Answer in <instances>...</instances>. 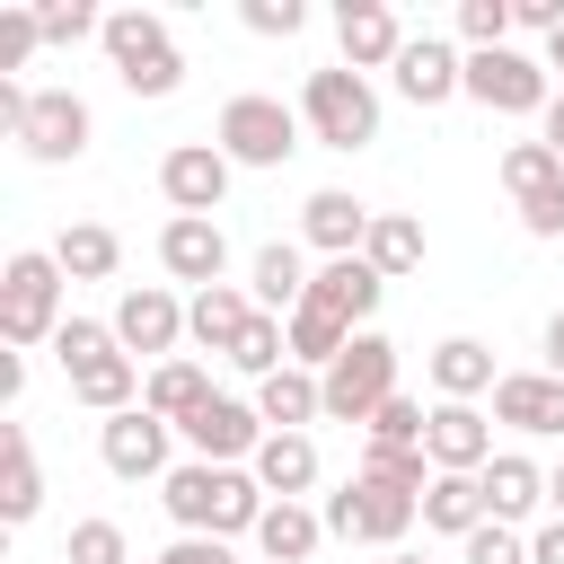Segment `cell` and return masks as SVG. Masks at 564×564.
I'll use <instances>...</instances> for the list:
<instances>
[{
  "mask_svg": "<svg viewBox=\"0 0 564 564\" xmlns=\"http://www.w3.org/2000/svg\"><path fill=\"white\" fill-rule=\"evenodd\" d=\"M141 379H150V370H141L132 352H106V361L70 370V397H79V405L106 423V414H132V405H141Z\"/></svg>",
  "mask_w": 564,
  "mask_h": 564,
  "instance_id": "obj_29",
  "label": "cell"
},
{
  "mask_svg": "<svg viewBox=\"0 0 564 564\" xmlns=\"http://www.w3.org/2000/svg\"><path fill=\"white\" fill-rule=\"evenodd\" d=\"M361 256H370V264H379L388 282H405V273L423 264V220H414V212H379V220H370V247H361Z\"/></svg>",
  "mask_w": 564,
  "mask_h": 564,
  "instance_id": "obj_34",
  "label": "cell"
},
{
  "mask_svg": "<svg viewBox=\"0 0 564 564\" xmlns=\"http://www.w3.org/2000/svg\"><path fill=\"white\" fill-rule=\"evenodd\" d=\"M546 502H555V520H564V458L546 467Z\"/></svg>",
  "mask_w": 564,
  "mask_h": 564,
  "instance_id": "obj_53",
  "label": "cell"
},
{
  "mask_svg": "<svg viewBox=\"0 0 564 564\" xmlns=\"http://www.w3.org/2000/svg\"><path fill=\"white\" fill-rule=\"evenodd\" d=\"M388 397H397V344L379 326H361L352 352L326 370V423H370Z\"/></svg>",
  "mask_w": 564,
  "mask_h": 564,
  "instance_id": "obj_8",
  "label": "cell"
},
{
  "mask_svg": "<svg viewBox=\"0 0 564 564\" xmlns=\"http://www.w3.org/2000/svg\"><path fill=\"white\" fill-rule=\"evenodd\" d=\"M423 458H432L441 476H485V467H494V414H485V405H432Z\"/></svg>",
  "mask_w": 564,
  "mask_h": 564,
  "instance_id": "obj_17",
  "label": "cell"
},
{
  "mask_svg": "<svg viewBox=\"0 0 564 564\" xmlns=\"http://www.w3.org/2000/svg\"><path fill=\"white\" fill-rule=\"evenodd\" d=\"M159 273H167V282H194V291L229 282V238H220V220L167 212V229H159Z\"/></svg>",
  "mask_w": 564,
  "mask_h": 564,
  "instance_id": "obj_19",
  "label": "cell"
},
{
  "mask_svg": "<svg viewBox=\"0 0 564 564\" xmlns=\"http://www.w3.org/2000/svg\"><path fill=\"white\" fill-rule=\"evenodd\" d=\"M44 511V467H35V441H26V423H0V520L9 529H26Z\"/></svg>",
  "mask_w": 564,
  "mask_h": 564,
  "instance_id": "obj_27",
  "label": "cell"
},
{
  "mask_svg": "<svg viewBox=\"0 0 564 564\" xmlns=\"http://www.w3.org/2000/svg\"><path fill=\"white\" fill-rule=\"evenodd\" d=\"M397 53H405V26H397V9L388 0H344L335 9V62L344 70H397Z\"/></svg>",
  "mask_w": 564,
  "mask_h": 564,
  "instance_id": "obj_15",
  "label": "cell"
},
{
  "mask_svg": "<svg viewBox=\"0 0 564 564\" xmlns=\"http://www.w3.org/2000/svg\"><path fill=\"white\" fill-rule=\"evenodd\" d=\"M308 282H317V264H308V247H291V238H273V247H256V256H247V291H256V308H264V317L308 308Z\"/></svg>",
  "mask_w": 564,
  "mask_h": 564,
  "instance_id": "obj_21",
  "label": "cell"
},
{
  "mask_svg": "<svg viewBox=\"0 0 564 564\" xmlns=\"http://www.w3.org/2000/svg\"><path fill=\"white\" fill-rule=\"evenodd\" d=\"M88 132H97V115H88L79 88H35V106H26V123H18V150H26L35 167H70V159L88 150Z\"/></svg>",
  "mask_w": 564,
  "mask_h": 564,
  "instance_id": "obj_11",
  "label": "cell"
},
{
  "mask_svg": "<svg viewBox=\"0 0 564 564\" xmlns=\"http://www.w3.org/2000/svg\"><path fill=\"white\" fill-rule=\"evenodd\" d=\"M458 564H529V538H520V529H502V520H485V529L458 546Z\"/></svg>",
  "mask_w": 564,
  "mask_h": 564,
  "instance_id": "obj_44",
  "label": "cell"
},
{
  "mask_svg": "<svg viewBox=\"0 0 564 564\" xmlns=\"http://www.w3.org/2000/svg\"><path fill=\"white\" fill-rule=\"evenodd\" d=\"M0 397H9V405L26 397V352H0Z\"/></svg>",
  "mask_w": 564,
  "mask_h": 564,
  "instance_id": "obj_50",
  "label": "cell"
},
{
  "mask_svg": "<svg viewBox=\"0 0 564 564\" xmlns=\"http://www.w3.org/2000/svg\"><path fill=\"white\" fill-rule=\"evenodd\" d=\"M256 414H264V432H308V423H326V379L291 361V370L256 379Z\"/></svg>",
  "mask_w": 564,
  "mask_h": 564,
  "instance_id": "obj_25",
  "label": "cell"
},
{
  "mask_svg": "<svg viewBox=\"0 0 564 564\" xmlns=\"http://www.w3.org/2000/svg\"><path fill=\"white\" fill-rule=\"evenodd\" d=\"M212 141H220L229 167H282V159L308 141V123H300V106H282V97H264V88H238V97L220 106Z\"/></svg>",
  "mask_w": 564,
  "mask_h": 564,
  "instance_id": "obj_5",
  "label": "cell"
},
{
  "mask_svg": "<svg viewBox=\"0 0 564 564\" xmlns=\"http://www.w3.org/2000/svg\"><path fill=\"white\" fill-rule=\"evenodd\" d=\"M423 370H432V397H441V405H476V397L502 388L494 344H476V335H441V344L423 352Z\"/></svg>",
  "mask_w": 564,
  "mask_h": 564,
  "instance_id": "obj_20",
  "label": "cell"
},
{
  "mask_svg": "<svg viewBox=\"0 0 564 564\" xmlns=\"http://www.w3.org/2000/svg\"><path fill=\"white\" fill-rule=\"evenodd\" d=\"M546 70H564V26H555V35H546Z\"/></svg>",
  "mask_w": 564,
  "mask_h": 564,
  "instance_id": "obj_54",
  "label": "cell"
},
{
  "mask_svg": "<svg viewBox=\"0 0 564 564\" xmlns=\"http://www.w3.org/2000/svg\"><path fill=\"white\" fill-rule=\"evenodd\" d=\"M229 370H247V379H273V370H291V326L256 308V326L229 344Z\"/></svg>",
  "mask_w": 564,
  "mask_h": 564,
  "instance_id": "obj_36",
  "label": "cell"
},
{
  "mask_svg": "<svg viewBox=\"0 0 564 564\" xmlns=\"http://www.w3.org/2000/svg\"><path fill=\"white\" fill-rule=\"evenodd\" d=\"M176 441H185L194 458H212V467H247V458L264 449V414H256V397H212L203 414L176 423Z\"/></svg>",
  "mask_w": 564,
  "mask_h": 564,
  "instance_id": "obj_13",
  "label": "cell"
},
{
  "mask_svg": "<svg viewBox=\"0 0 564 564\" xmlns=\"http://www.w3.org/2000/svg\"><path fill=\"white\" fill-rule=\"evenodd\" d=\"M308 300H317V308H335L344 326H370V317H379V300H388V273H379L370 256H335V264H317Z\"/></svg>",
  "mask_w": 564,
  "mask_h": 564,
  "instance_id": "obj_22",
  "label": "cell"
},
{
  "mask_svg": "<svg viewBox=\"0 0 564 564\" xmlns=\"http://www.w3.org/2000/svg\"><path fill=\"white\" fill-rule=\"evenodd\" d=\"M300 123H308V141L317 150H370L379 141V88L361 79V70H344V62H326V70H308L300 79Z\"/></svg>",
  "mask_w": 564,
  "mask_h": 564,
  "instance_id": "obj_3",
  "label": "cell"
},
{
  "mask_svg": "<svg viewBox=\"0 0 564 564\" xmlns=\"http://www.w3.org/2000/svg\"><path fill=\"white\" fill-rule=\"evenodd\" d=\"M511 212H520V229H529V238H546V247L564 238V194H538V203H511Z\"/></svg>",
  "mask_w": 564,
  "mask_h": 564,
  "instance_id": "obj_46",
  "label": "cell"
},
{
  "mask_svg": "<svg viewBox=\"0 0 564 564\" xmlns=\"http://www.w3.org/2000/svg\"><path fill=\"white\" fill-rule=\"evenodd\" d=\"M62 291H70V273L53 264V247H18L9 264H0V344L9 352H35V344H53L62 335Z\"/></svg>",
  "mask_w": 564,
  "mask_h": 564,
  "instance_id": "obj_2",
  "label": "cell"
},
{
  "mask_svg": "<svg viewBox=\"0 0 564 564\" xmlns=\"http://www.w3.org/2000/svg\"><path fill=\"white\" fill-rule=\"evenodd\" d=\"M326 546V511H308V502H264V520H256V555L264 564H308Z\"/></svg>",
  "mask_w": 564,
  "mask_h": 564,
  "instance_id": "obj_28",
  "label": "cell"
},
{
  "mask_svg": "<svg viewBox=\"0 0 564 564\" xmlns=\"http://www.w3.org/2000/svg\"><path fill=\"white\" fill-rule=\"evenodd\" d=\"M212 397H220V388H212V370H203V361H185V352H176V361H159V370L141 379V405H150L159 423H185V414H203Z\"/></svg>",
  "mask_w": 564,
  "mask_h": 564,
  "instance_id": "obj_30",
  "label": "cell"
},
{
  "mask_svg": "<svg viewBox=\"0 0 564 564\" xmlns=\"http://www.w3.org/2000/svg\"><path fill=\"white\" fill-rule=\"evenodd\" d=\"M414 520H423V502L397 494V485H379V476H361V467L326 494V538H344V546H379V555H397Z\"/></svg>",
  "mask_w": 564,
  "mask_h": 564,
  "instance_id": "obj_6",
  "label": "cell"
},
{
  "mask_svg": "<svg viewBox=\"0 0 564 564\" xmlns=\"http://www.w3.org/2000/svg\"><path fill=\"white\" fill-rule=\"evenodd\" d=\"M247 326H256V291H247V282H212V291L185 300V335H194L203 352H220V361H229V344H238Z\"/></svg>",
  "mask_w": 564,
  "mask_h": 564,
  "instance_id": "obj_24",
  "label": "cell"
},
{
  "mask_svg": "<svg viewBox=\"0 0 564 564\" xmlns=\"http://www.w3.org/2000/svg\"><path fill=\"white\" fill-rule=\"evenodd\" d=\"M115 344L132 352V361H176V344H185V300H176V282H132L123 300H115Z\"/></svg>",
  "mask_w": 564,
  "mask_h": 564,
  "instance_id": "obj_10",
  "label": "cell"
},
{
  "mask_svg": "<svg viewBox=\"0 0 564 564\" xmlns=\"http://www.w3.org/2000/svg\"><path fill=\"white\" fill-rule=\"evenodd\" d=\"M494 511H485V485L476 476H432V494H423V529H441V538H476Z\"/></svg>",
  "mask_w": 564,
  "mask_h": 564,
  "instance_id": "obj_33",
  "label": "cell"
},
{
  "mask_svg": "<svg viewBox=\"0 0 564 564\" xmlns=\"http://www.w3.org/2000/svg\"><path fill=\"white\" fill-rule=\"evenodd\" d=\"M238 18H247V35H300V26H308L300 0H247Z\"/></svg>",
  "mask_w": 564,
  "mask_h": 564,
  "instance_id": "obj_45",
  "label": "cell"
},
{
  "mask_svg": "<svg viewBox=\"0 0 564 564\" xmlns=\"http://www.w3.org/2000/svg\"><path fill=\"white\" fill-rule=\"evenodd\" d=\"M370 203L361 194H344V185H317L308 203H300V247H317V264H335V256H361L370 247Z\"/></svg>",
  "mask_w": 564,
  "mask_h": 564,
  "instance_id": "obj_16",
  "label": "cell"
},
{
  "mask_svg": "<svg viewBox=\"0 0 564 564\" xmlns=\"http://www.w3.org/2000/svg\"><path fill=\"white\" fill-rule=\"evenodd\" d=\"M423 423H432V405L397 388V397H388V405L361 423V449H423Z\"/></svg>",
  "mask_w": 564,
  "mask_h": 564,
  "instance_id": "obj_37",
  "label": "cell"
},
{
  "mask_svg": "<svg viewBox=\"0 0 564 564\" xmlns=\"http://www.w3.org/2000/svg\"><path fill=\"white\" fill-rule=\"evenodd\" d=\"M467 97L485 115H546L555 106V79H546V53H520V44H494V53H467Z\"/></svg>",
  "mask_w": 564,
  "mask_h": 564,
  "instance_id": "obj_7",
  "label": "cell"
},
{
  "mask_svg": "<svg viewBox=\"0 0 564 564\" xmlns=\"http://www.w3.org/2000/svg\"><path fill=\"white\" fill-rule=\"evenodd\" d=\"M494 423L520 432V441H564V379H555V370H502Z\"/></svg>",
  "mask_w": 564,
  "mask_h": 564,
  "instance_id": "obj_18",
  "label": "cell"
},
{
  "mask_svg": "<svg viewBox=\"0 0 564 564\" xmlns=\"http://www.w3.org/2000/svg\"><path fill=\"white\" fill-rule=\"evenodd\" d=\"M159 502H167V520H176V538H256V520H264V485H256V467H212V458H176L167 467V485H159Z\"/></svg>",
  "mask_w": 564,
  "mask_h": 564,
  "instance_id": "obj_1",
  "label": "cell"
},
{
  "mask_svg": "<svg viewBox=\"0 0 564 564\" xmlns=\"http://www.w3.org/2000/svg\"><path fill=\"white\" fill-rule=\"evenodd\" d=\"M538 141H546V150H555V159H564V88H555V106H546V115H538Z\"/></svg>",
  "mask_w": 564,
  "mask_h": 564,
  "instance_id": "obj_52",
  "label": "cell"
},
{
  "mask_svg": "<svg viewBox=\"0 0 564 564\" xmlns=\"http://www.w3.org/2000/svg\"><path fill=\"white\" fill-rule=\"evenodd\" d=\"M35 18H44V44H97L106 35V9H88V0H35Z\"/></svg>",
  "mask_w": 564,
  "mask_h": 564,
  "instance_id": "obj_40",
  "label": "cell"
},
{
  "mask_svg": "<svg viewBox=\"0 0 564 564\" xmlns=\"http://www.w3.org/2000/svg\"><path fill=\"white\" fill-rule=\"evenodd\" d=\"M53 264H62L70 282H115V264H123V238H115L106 220H70V229L53 238Z\"/></svg>",
  "mask_w": 564,
  "mask_h": 564,
  "instance_id": "obj_32",
  "label": "cell"
},
{
  "mask_svg": "<svg viewBox=\"0 0 564 564\" xmlns=\"http://www.w3.org/2000/svg\"><path fill=\"white\" fill-rule=\"evenodd\" d=\"M538 352H546V370H555V379H564V308H555V317H546V335H538Z\"/></svg>",
  "mask_w": 564,
  "mask_h": 564,
  "instance_id": "obj_51",
  "label": "cell"
},
{
  "mask_svg": "<svg viewBox=\"0 0 564 564\" xmlns=\"http://www.w3.org/2000/svg\"><path fill=\"white\" fill-rule=\"evenodd\" d=\"M511 26H529V35H555V26H564V0H511Z\"/></svg>",
  "mask_w": 564,
  "mask_h": 564,
  "instance_id": "obj_48",
  "label": "cell"
},
{
  "mask_svg": "<svg viewBox=\"0 0 564 564\" xmlns=\"http://www.w3.org/2000/svg\"><path fill=\"white\" fill-rule=\"evenodd\" d=\"M476 485H485V511H494L502 529H520V520L546 502V467H538L529 449H494V467H485Z\"/></svg>",
  "mask_w": 564,
  "mask_h": 564,
  "instance_id": "obj_26",
  "label": "cell"
},
{
  "mask_svg": "<svg viewBox=\"0 0 564 564\" xmlns=\"http://www.w3.org/2000/svg\"><path fill=\"white\" fill-rule=\"evenodd\" d=\"M97 44H106V62H115V79L132 97H176L185 88V53H176V35H167L159 9H106Z\"/></svg>",
  "mask_w": 564,
  "mask_h": 564,
  "instance_id": "obj_4",
  "label": "cell"
},
{
  "mask_svg": "<svg viewBox=\"0 0 564 564\" xmlns=\"http://www.w3.org/2000/svg\"><path fill=\"white\" fill-rule=\"evenodd\" d=\"M159 564H238V555H229V538H167Z\"/></svg>",
  "mask_w": 564,
  "mask_h": 564,
  "instance_id": "obj_47",
  "label": "cell"
},
{
  "mask_svg": "<svg viewBox=\"0 0 564 564\" xmlns=\"http://www.w3.org/2000/svg\"><path fill=\"white\" fill-rule=\"evenodd\" d=\"M397 97L405 106H449V97H467V44H449V35H405V53H397Z\"/></svg>",
  "mask_w": 564,
  "mask_h": 564,
  "instance_id": "obj_14",
  "label": "cell"
},
{
  "mask_svg": "<svg viewBox=\"0 0 564 564\" xmlns=\"http://www.w3.org/2000/svg\"><path fill=\"white\" fill-rule=\"evenodd\" d=\"M97 458H106V476H123V485H167V467H176V423H159L150 405L106 414V423H97Z\"/></svg>",
  "mask_w": 564,
  "mask_h": 564,
  "instance_id": "obj_9",
  "label": "cell"
},
{
  "mask_svg": "<svg viewBox=\"0 0 564 564\" xmlns=\"http://www.w3.org/2000/svg\"><path fill=\"white\" fill-rule=\"evenodd\" d=\"M229 159H220V141H176L167 159H159V194H167V212H185V220H212L220 203H229Z\"/></svg>",
  "mask_w": 564,
  "mask_h": 564,
  "instance_id": "obj_12",
  "label": "cell"
},
{
  "mask_svg": "<svg viewBox=\"0 0 564 564\" xmlns=\"http://www.w3.org/2000/svg\"><path fill=\"white\" fill-rule=\"evenodd\" d=\"M458 44H467V53L511 44V0H458Z\"/></svg>",
  "mask_w": 564,
  "mask_h": 564,
  "instance_id": "obj_43",
  "label": "cell"
},
{
  "mask_svg": "<svg viewBox=\"0 0 564 564\" xmlns=\"http://www.w3.org/2000/svg\"><path fill=\"white\" fill-rule=\"evenodd\" d=\"M106 352H123V344H115V317H62V335H53L62 379H70V370H88V361H106Z\"/></svg>",
  "mask_w": 564,
  "mask_h": 564,
  "instance_id": "obj_38",
  "label": "cell"
},
{
  "mask_svg": "<svg viewBox=\"0 0 564 564\" xmlns=\"http://www.w3.org/2000/svg\"><path fill=\"white\" fill-rule=\"evenodd\" d=\"M282 326H291V361H300V370H317V379H326V370L352 352V335H361V326H344V317H335V308H317V300H308V308H291Z\"/></svg>",
  "mask_w": 564,
  "mask_h": 564,
  "instance_id": "obj_31",
  "label": "cell"
},
{
  "mask_svg": "<svg viewBox=\"0 0 564 564\" xmlns=\"http://www.w3.org/2000/svg\"><path fill=\"white\" fill-rule=\"evenodd\" d=\"M529 564H564V520H538L529 529Z\"/></svg>",
  "mask_w": 564,
  "mask_h": 564,
  "instance_id": "obj_49",
  "label": "cell"
},
{
  "mask_svg": "<svg viewBox=\"0 0 564 564\" xmlns=\"http://www.w3.org/2000/svg\"><path fill=\"white\" fill-rule=\"evenodd\" d=\"M62 564H132V538H123V520H70V546H62Z\"/></svg>",
  "mask_w": 564,
  "mask_h": 564,
  "instance_id": "obj_42",
  "label": "cell"
},
{
  "mask_svg": "<svg viewBox=\"0 0 564 564\" xmlns=\"http://www.w3.org/2000/svg\"><path fill=\"white\" fill-rule=\"evenodd\" d=\"M247 467H256V485H264L273 502H308V494H317V476H326V458H317V441H308V432H264V449H256Z\"/></svg>",
  "mask_w": 564,
  "mask_h": 564,
  "instance_id": "obj_23",
  "label": "cell"
},
{
  "mask_svg": "<svg viewBox=\"0 0 564 564\" xmlns=\"http://www.w3.org/2000/svg\"><path fill=\"white\" fill-rule=\"evenodd\" d=\"M361 476H379V485H397V494H414V502H423L441 467H432L423 449H361Z\"/></svg>",
  "mask_w": 564,
  "mask_h": 564,
  "instance_id": "obj_41",
  "label": "cell"
},
{
  "mask_svg": "<svg viewBox=\"0 0 564 564\" xmlns=\"http://www.w3.org/2000/svg\"><path fill=\"white\" fill-rule=\"evenodd\" d=\"M502 194H511V203L564 194V159H555L546 141H511V150H502Z\"/></svg>",
  "mask_w": 564,
  "mask_h": 564,
  "instance_id": "obj_35",
  "label": "cell"
},
{
  "mask_svg": "<svg viewBox=\"0 0 564 564\" xmlns=\"http://www.w3.org/2000/svg\"><path fill=\"white\" fill-rule=\"evenodd\" d=\"M379 564H432V555H414V546H397V555H379Z\"/></svg>",
  "mask_w": 564,
  "mask_h": 564,
  "instance_id": "obj_55",
  "label": "cell"
},
{
  "mask_svg": "<svg viewBox=\"0 0 564 564\" xmlns=\"http://www.w3.org/2000/svg\"><path fill=\"white\" fill-rule=\"evenodd\" d=\"M35 53H44V18H35V0H9L0 9V79H18Z\"/></svg>",
  "mask_w": 564,
  "mask_h": 564,
  "instance_id": "obj_39",
  "label": "cell"
}]
</instances>
